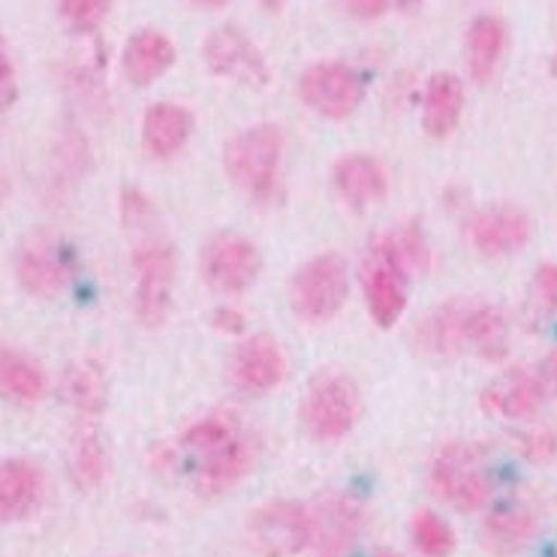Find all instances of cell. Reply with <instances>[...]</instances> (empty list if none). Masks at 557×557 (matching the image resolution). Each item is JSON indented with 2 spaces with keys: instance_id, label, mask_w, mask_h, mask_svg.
Returning <instances> with one entry per match:
<instances>
[{
  "instance_id": "cell-1",
  "label": "cell",
  "mask_w": 557,
  "mask_h": 557,
  "mask_svg": "<svg viewBox=\"0 0 557 557\" xmlns=\"http://www.w3.org/2000/svg\"><path fill=\"white\" fill-rule=\"evenodd\" d=\"M281 160H284V133L274 124L247 127L223 148V166L230 178L253 202H269L274 196Z\"/></svg>"
},
{
  "instance_id": "cell-2",
  "label": "cell",
  "mask_w": 557,
  "mask_h": 557,
  "mask_svg": "<svg viewBox=\"0 0 557 557\" xmlns=\"http://www.w3.org/2000/svg\"><path fill=\"white\" fill-rule=\"evenodd\" d=\"M431 492L458 512H476L492 500V473L476 443H449L431 465Z\"/></svg>"
},
{
  "instance_id": "cell-3",
  "label": "cell",
  "mask_w": 557,
  "mask_h": 557,
  "mask_svg": "<svg viewBox=\"0 0 557 557\" xmlns=\"http://www.w3.org/2000/svg\"><path fill=\"white\" fill-rule=\"evenodd\" d=\"M407 262L401 247L395 242V233L380 235L368 247L362 265V289L368 311L380 329H392L407 311Z\"/></svg>"
},
{
  "instance_id": "cell-4",
  "label": "cell",
  "mask_w": 557,
  "mask_h": 557,
  "mask_svg": "<svg viewBox=\"0 0 557 557\" xmlns=\"http://www.w3.org/2000/svg\"><path fill=\"white\" fill-rule=\"evenodd\" d=\"M347 260L341 253H323L305 262L289 284V305L305 323H329L344 308L350 293Z\"/></svg>"
},
{
  "instance_id": "cell-5",
  "label": "cell",
  "mask_w": 557,
  "mask_h": 557,
  "mask_svg": "<svg viewBox=\"0 0 557 557\" xmlns=\"http://www.w3.org/2000/svg\"><path fill=\"white\" fill-rule=\"evenodd\" d=\"M301 419L317 441H344L359 419L356 383L341 371H320L308 386V395L301 404Z\"/></svg>"
},
{
  "instance_id": "cell-6",
  "label": "cell",
  "mask_w": 557,
  "mask_h": 557,
  "mask_svg": "<svg viewBox=\"0 0 557 557\" xmlns=\"http://www.w3.org/2000/svg\"><path fill=\"white\" fill-rule=\"evenodd\" d=\"M250 545L262 557H296L311 548V509L296 500H274L247 519Z\"/></svg>"
},
{
  "instance_id": "cell-7",
  "label": "cell",
  "mask_w": 557,
  "mask_h": 557,
  "mask_svg": "<svg viewBox=\"0 0 557 557\" xmlns=\"http://www.w3.org/2000/svg\"><path fill=\"white\" fill-rule=\"evenodd\" d=\"M260 250L245 235L221 233L202 247V277L221 296H242L260 277Z\"/></svg>"
},
{
  "instance_id": "cell-8",
  "label": "cell",
  "mask_w": 557,
  "mask_h": 557,
  "mask_svg": "<svg viewBox=\"0 0 557 557\" xmlns=\"http://www.w3.org/2000/svg\"><path fill=\"white\" fill-rule=\"evenodd\" d=\"M136 265V313L148 329L163 325L172 308L175 284V250L166 242H145L133 253Z\"/></svg>"
},
{
  "instance_id": "cell-9",
  "label": "cell",
  "mask_w": 557,
  "mask_h": 557,
  "mask_svg": "<svg viewBox=\"0 0 557 557\" xmlns=\"http://www.w3.org/2000/svg\"><path fill=\"white\" fill-rule=\"evenodd\" d=\"M298 91L308 109L329 121L350 117L364 97L362 76L344 64H313L305 70Z\"/></svg>"
},
{
  "instance_id": "cell-10",
  "label": "cell",
  "mask_w": 557,
  "mask_h": 557,
  "mask_svg": "<svg viewBox=\"0 0 557 557\" xmlns=\"http://www.w3.org/2000/svg\"><path fill=\"white\" fill-rule=\"evenodd\" d=\"M202 58H206L208 70L214 76L233 78L238 85L247 88H265L269 85V64L257 49L253 39L245 37V30H238L235 25L218 27L202 46Z\"/></svg>"
},
{
  "instance_id": "cell-11",
  "label": "cell",
  "mask_w": 557,
  "mask_h": 557,
  "mask_svg": "<svg viewBox=\"0 0 557 557\" xmlns=\"http://www.w3.org/2000/svg\"><path fill=\"white\" fill-rule=\"evenodd\" d=\"M311 509V552L313 557H347L364 531V512L359 506L329 494Z\"/></svg>"
},
{
  "instance_id": "cell-12",
  "label": "cell",
  "mask_w": 557,
  "mask_h": 557,
  "mask_svg": "<svg viewBox=\"0 0 557 557\" xmlns=\"http://www.w3.org/2000/svg\"><path fill=\"white\" fill-rule=\"evenodd\" d=\"M467 238L485 257H506L531 242V221L521 208H485L467 221Z\"/></svg>"
},
{
  "instance_id": "cell-13",
  "label": "cell",
  "mask_w": 557,
  "mask_h": 557,
  "mask_svg": "<svg viewBox=\"0 0 557 557\" xmlns=\"http://www.w3.org/2000/svg\"><path fill=\"white\" fill-rule=\"evenodd\" d=\"M233 383L245 395H265L277 389L286 376V356L269 335L247 337L233 356Z\"/></svg>"
},
{
  "instance_id": "cell-14",
  "label": "cell",
  "mask_w": 557,
  "mask_h": 557,
  "mask_svg": "<svg viewBox=\"0 0 557 557\" xmlns=\"http://www.w3.org/2000/svg\"><path fill=\"white\" fill-rule=\"evenodd\" d=\"M545 386L540 374H531L524 368H512L506 374L494 376L492 383L482 392V407L485 413L500 416V419H533L543 410Z\"/></svg>"
},
{
  "instance_id": "cell-15",
  "label": "cell",
  "mask_w": 557,
  "mask_h": 557,
  "mask_svg": "<svg viewBox=\"0 0 557 557\" xmlns=\"http://www.w3.org/2000/svg\"><path fill=\"white\" fill-rule=\"evenodd\" d=\"M18 281L25 286L30 296L54 298L58 293H64L66 269L64 253L58 250L49 235H30L22 250H18V262H15Z\"/></svg>"
},
{
  "instance_id": "cell-16",
  "label": "cell",
  "mask_w": 557,
  "mask_h": 557,
  "mask_svg": "<svg viewBox=\"0 0 557 557\" xmlns=\"http://www.w3.org/2000/svg\"><path fill=\"white\" fill-rule=\"evenodd\" d=\"M46 482L37 465L25 458L0 461V524H13L34 516L42 504Z\"/></svg>"
},
{
  "instance_id": "cell-17",
  "label": "cell",
  "mask_w": 557,
  "mask_h": 557,
  "mask_svg": "<svg viewBox=\"0 0 557 557\" xmlns=\"http://www.w3.org/2000/svg\"><path fill=\"white\" fill-rule=\"evenodd\" d=\"M194 133V115L178 103H157L145 112L143 145L148 157L169 160L182 151Z\"/></svg>"
},
{
  "instance_id": "cell-18",
  "label": "cell",
  "mask_w": 557,
  "mask_h": 557,
  "mask_svg": "<svg viewBox=\"0 0 557 557\" xmlns=\"http://www.w3.org/2000/svg\"><path fill=\"white\" fill-rule=\"evenodd\" d=\"M335 187L350 206L364 208L389 194V178L380 160L368 154H347L335 163Z\"/></svg>"
},
{
  "instance_id": "cell-19",
  "label": "cell",
  "mask_w": 557,
  "mask_h": 557,
  "mask_svg": "<svg viewBox=\"0 0 557 557\" xmlns=\"http://www.w3.org/2000/svg\"><path fill=\"white\" fill-rule=\"evenodd\" d=\"M536 528H540V521L533 516V509L519 504L500 506L482 524V545L492 555H519V552H524L533 543Z\"/></svg>"
},
{
  "instance_id": "cell-20",
  "label": "cell",
  "mask_w": 557,
  "mask_h": 557,
  "mask_svg": "<svg viewBox=\"0 0 557 557\" xmlns=\"http://www.w3.org/2000/svg\"><path fill=\"white\" fill-rule=\"evenodd\" d=\"M172 64H175V46L166 34H160L154 27H145L139 34H133L127 49H124V73L139 88L157 82Z\"/></svg>"
},
{
  "instance_id": "cell-21",
  "label": "cell",
  "mask_w": 557,
  "mask_h": 557,
  "mask_svg": "<svg viewBox=\"0 0 557 557\" xmlns=\"http://www.w3.org/2000/svg\"><path fill=\"white\" fill-rule=\"evenodd\" d=\"M465 112V85L453 73H434L425 88V103H422V124L428 136L443 139L458 127Z\"/></svg>"
},
{
  "instance_id": "cell-22",
  "label": "cell",
  "mask_w": 557,
  "mask_h": 557,
  "mask_svg": "<svg viewBox=\"0 0 557 557\" xmlns=\"http://www.w3.org/2000/svg\"><path fill=\"white\" fill-rule=\"evenodd\" d=\"M250 461H253V449L238 434L235 441L223 443L221 449L206 455V461L196 470V488H199V494L230 492L235 482L250 470Z\"/></svg>"
},
{
  "instance_id": "cell-23",
  "label": "cell",
  "mask_w": 557,
  "mask_h": 557,
  "mask_svg": "<svg viewBox=\"0 0 557 557\" xmlns=\"http://www.w3.org/2000/svg\"><path fill=\"white\" fill-rule=\"evenodd\" d=\"M465 350L476 352L485 362H500L509 350V323L492 305H467Z\"/></svg>"
},
{
  "instance_id": "cell-24",
  "label": "cell",
  "mask_w": 557,
  "mask_h": 557,
  "mask_svg": "<svg viewBox=\"0 0 557 557\" xmlns=\"http://www.w3.org/2000/svg\"><path fill=\"white\" fill-rule=\"evenodd\" d=\"M506 49V27L494 15H480L467 30V66L480 85L492 82Z\"/></svg>"
},
{
  "instance_id": "cell-25",
  "label": "cell",
  "mask_w": 557,
  "mask_h": 557,
  "mask_svg": "<svg viewBox=\"0 0 557 557\" xmlns=\"http://www.w3.org/2000/svg\"><path fill=\"white\" fill-rule=\"evenodd\" d=\"M0 395L15 404H37L46 395V374L25 352L0 347Z\"/></svg>"
},
{
  "instance_id": "cell-26",
  "label": "cell",
  "mask_w": 557,
  "mask_h": 557,
  "mask_svg": "<svg viewBox=\"0 0 557 557\" xmlns=\"http://www.w3.org/2000/svg\"><path fill=\"white\" fill-rule=\"evenodd\" d=\"M465 313H467V305H461V301H453V305L437 308V311L431 313L425 323L419 325V332H416V341L422 344V350L425 352L465 350Z\"/></svg>"
},
{
  "instance_id": "cell-27",
  "label": "cell",
  "mask_w": 557,
  "mask_h": 557,
  "mask_svg": "<svg viewBox=\"0 0 557 557\" xmlns=\"http://www.w3.org/2000/svg\"><path fill=\"white\" fill-rule=\"evenodd\" d=\"M106 449L100 443V434L94 431L91 419H82V425L73 434V449H70V470L73 480L82 488H97L106 480Z\"/></svg>"
},
{
  "instance_id": "cell-28",
  "label": "cell",
  "mask_w": 557,
  "mask_h": 557,
  "mask_svg": "<svg viewBox=\"0 0 557 557\" xmlns=\"http://www.w3.org/2000/svg\"><path fill=\"white\" fill-rule=\"evenodd\" d=\"M64 392L70 404L76 407L78 419H94L106 407V383L100 368L91 362L73 364L64 376Z\"/></svg>"
},
{
  "instance_id": "cell-29",
  "label": "cell",
  "mask_w": 557,
  "mask_h": 557,
  "mask_svg": "<svg viewBox=\"0 0 557 557\" xmlns=\"http://www.w3.org/2000/svg\"><path fill=\"white\" fill-rule=\"evenodd\" d=\"M238 437V422L233 413H211L206 419H199L194 425L184 431L182 446L184 449H194V453H214L221 449L223 443H230Z\"/></svg>"
},
{
  "instance_id": "cell-30",
  "label": "cell",
  "mask_w": 557,
  "mask_h": 557,
  "mask_svg": "<svg viewBox=\"0 0 557 557\" xmlns=\"http://www.w3.org/2000/svg\"><path fill=\"white\" fill-rule=\"evenodd\" d=\"M413 543L425 557H449L455 552V533L437 512L422 509L413 516Z\"/></svg>"
},
{
  "instance_id": "cell-31",
  "label": "cell",
  "mask_w": 557,
  "mask_h": 557,
  "mask_svg": "<svg viewBox=\"0 0 557 557\" xmlns=\"http://www.w3.org/2000/svg\"><path fill=\"white\" fill-rule=\"evenodd\" d=\"M395 242L401 247V257L407 262V269H419V272H428L431 265V250H428V242L422 230L416 223H407L401 233H395Z\"/></svg>"
},
{
  "instance_id": "cell-32",
  "label": "cell",
  "mask_w": 557,
  "mask_h": 557,
  "mask_svg": "<svg viewBox=\"0 0 557 557\" xmlns=\"http://www.w3.org/2000/svg\"><path fill=\"white\" fill-rule=\"evenodd\" d=\"M112 0H61V15L70 25L94 27L106 13H109Z\"/></svg>"
},
{
  "instance_id": "cell-33",
  "label": "cell",
  "mask_w": 557,
  "mask_h": 557,
  "mask_svg": "<svg viewBox=\"0 0 557 557\" xmlns=\"http://www.w3.org/2000/svg\"><path fill=\"white\" fill-rule=\"evenodd\" d=\"M521 453L528 455L536 465H548L557 458V434L548 428L531 431L528 437H521Z\"/></svg>"
},
{
  "instance_id": "cell-34",
  "label": "cell",
  "mask_w": 557,
  "mask_h": 557,
  "mask_svg": "<svg viewBox=\"0 0 557 557\" xmlns=\"http://www.w3.org/2000/svg\"><path fill=\"white\" fill-rule=\"evenodd\" d=\"M533 301L543 311H557V265L555 262H543L533 277Z\"/></svg>"
},
{
  "instance_id": "cell-35",
  "label": "cell",
  "mask_w": 557,
  "mask_h": 557,
  "mask_svg": "<svg viewBox=\"0 0 557 557\" xmlns=\"http://www.w3.org/2000/svg\"><path fill=\"white\" fill-rule=\"evenodd\" d=\"M337 3L352 18L371 22V18H380V15H386L395 7H413L416 0H337Z\"/></svg>"
},
{
  "instance_id": "cell-36",
  "label": "cell",
  "mask_w": 557,
  "mask_h": 557,
  "mask_svg": "<svg viewBox=\"0 0 557 557\" xmlns=\"http://www.w3.org/2000/svg\"><path fill=\"white\" fill-rule=\"evenodd\" d=\"M18 97V82H15V66L7 52V42L0 39V109H10Z\"/></svg>"
},
{
  "instance_id": "cell-37",
  "label": "cell",
  "mask_w": 557,
  "mask_h": 557,
  "mask_svg": "<svg viewBox=\"0 0 557 557\" xmlns=\"http://www.w3.org/2000/svg\"><path fill=\"white\" fill-rule=\"evenodd\" d=\"M540 380H543L545 395H555L557 398V352H552L543 362V371H540Z\"/></svg>"
},
{
  "instance_id": "cell-38",
  "label": "cell",
  "mask_w": 557,
  "mask_h": 557,
  "mask_svg": "<svg viewBox=\"0 0 557 557\" xmlns=\"http://www.w3.org/2000/svg\"><path fill=\"white\" fill-rule=\"evenodd\" d=\"M218 325H221V329H230V332H238V329H242V317L235 311H218Z\"/></svg>"
},
{
  "instance_id": "cell-39",
  "label": "cell",
  "mask_w": 557,
  "mask_h": 557,
  "mask_svg": "<svg viewBox=\"0 0 557 557\" xmlns=\"http://www.w3.org/2000/svg\"><path fill=\"white\" fill-rule=\"evenodd\" d=\"M196 7H211V10H214V7H223V3H226V0H194Z\"/></svg>"
},
{
  "instance_id": "cell-40",
  "label": "cell",
  "mask_w": 557,
  "mask_h": 557,
  "mask_svg": "<svg viewBox=\"0 0 557 557\" xmlns=\"http://www.w3.org/2000/svg\"><path fill=\"white\" fill-rule=\"evenodd\" d=\"M262 3H265L269 10H281V3H284V0H262Z\"/></svg>"
},
{
  "instance_id": "cell-41",
  "label": "cell",
  "mask_w": 557,
  "mask_h": 557,
  "mask_svg": "<svg viewBox=\"0 0 557 557\" xmlns=\"http://www.w3.org/2000/svg\"><path fill=\"white\" fill-rule=\"evenodd\" d=\"M376 557H401V555H395V552H389V548H383V552H376Z\"/></svg>"
}]
</instances>
